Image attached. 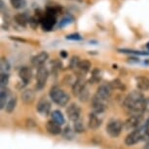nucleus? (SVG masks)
Wrapping results in <instances>:
<instances>
[{
    "label": "nucleus",
    "instance_id": "obj_1",
    "mask_svg": "<svg viewBox=\"0 0 149 149\" xmlns=\"http://www.w3.org/2000/svg\"><path fill=\"white\" fill-rule=\"evenodd\" d=\"M145 100L140 91H133L125 97L123 107L132 114L142 115L145 111Z\"/></svg>",
    "mask_w": 149,
    "mask_h": 149
},
{
    "label": "nucleus",
    "instance_id": "obj_2",
    "mask_svg": "<svg viewBox=\"0 0 149 149\" xmlns=\"http://www.w3.org/2000/svg\"><path fill=\"white\" fill-rule=\"evenodd\" d=\"M49 95L51 100L54 102L58 106H65L69 102V95L67 93H65L63 90H61L60 87L54 86L50 90Z\"/></svg>",
    "mask_w": 149,
    "mask_h": 149
},
{
    "label": "nucleus",
    "instance_id": "obj_3",
    "mask_svg": "<svg viewBox=\"0 0 149 149\" xmlns=\"http://www.w3.org/2000/svg\"><path fill=\"white\" fill-rule=\"evenodd\" d=\"M144 136H146L144 127L137 128V129H136V130L132 131L131 133L126 136L125 143L128 146L134 145V144H136V143L141 141V140L144 139Z\"/></svg>",
    "mask_w": 149,
    "mask_h": 149
},
{
    "label": "nucleus",
    "instance_id": "obj_4",
    "mask_svg": "<svg viewBox=\"0 0 149 149\" xmlns=\"http://www.w3.org/2000/svg\"><path fill=\"white\" fill-rule=\"evenodd\" d=\"M124 124L118 119H111L106 125V133L111 137H118L122 133Z\"/></svg>",
    "mask_w": 149,
    "mask_h": 149
},
{
    "label": "nucleus",
    "instance_id": "obj_5",
    "mask_svg": "<svg viewBox=\"0 0 149 149\" xmlns=\"http://www.w3.org/2000/svg\"><path fill=\"white\" fill-rule=\"evenodd\" d=\"M112 93V89L109 84H102L97 88V92L94 95V97L97 98V100H102V102H107V100L110 98Z\"/></svg>",
    "mask_w": 149,
    "mask_h": 149
},
{
    "label": "nucleus",
    "instance_id": "obj_6",
    "mask_svg": "<svg viewBox=\"0 0 149 149\" xmlns=\"http://www.w3.org/2000/svg\"><path fill=\"white\" fill-rule=\"evenodd\" d=\"M49 77V70L47 69L46 66H40L38 67L37 73H36V88L37 90L43 89L46 82Z\"/></svg>",
    "mask_w": 149,
    "mask_h": 149
},
{
    "label": "nucleus",
    "instance_id": "obj_7",
    "mask_svg": "<svg viewBox=\"0 0 149 149\" xmlns=\"http://www.w3.org/2000/svg\"><path fill=\"white\" fill-rule=\"evenodd\" d=\"M57 19L58 17L52 16V15H48L45 13V15L40 21V26L42 27V29L44 31H51L55 27V26L57 24Z\"/></svg>",
    "mask_w": 149,
    "mask_h": 149
},
{
    "label": "nucleus",
    "instance_id": "obj_8",
    "mask_svg": "<svg viewBox=\"0 0 149 149\" xmlns=\"http://www.w3.org/2000/svg\"><path fill=\"white\" fill-rule=\"evenodd\" d=\"M141 119H142V115L132 114L131 116L124 122V129L127 131L136 130V129H137V127L140 125Z\"/></svg>",
    "mask_w": 149,
    "mask_h": 149
},
{
    "label": "nucleus",
    "instance_id": "obj_9",
    "mask_svg": "<svg viewBox=\"0 0 149 149\" xmlns=\"http://www.w3.org/2000/svg\"><path fill=\"white\" fill-rule=\"evenodd\" d=\"M66 115L68 119L72 122H76L80 119L81 116V107L77 103H70L68 107L66 108Z\"/></svg>",
    "mask_w": 149,
    "mask_h": 149
},
{
    "label": "nucleus",
    "instance_id": "obj_10",
    "mask_svg": "<svg viewBox=\"0 0 149 149\" xmlns=\"http://www.w3.org/2000/svg\"><path fill=\"white\" fill-rule=\"evenodd\" d=\"M63 6L55 1H49L46 5V8H45V13L48 14V15H52L55 17H58V15L63 14Z\"/></svg>",
    "mask_w": 149,
    "mask_h": 149
},
{
    "label": "nucleus",
    "instance_id": "obj_11",
    "mask_svg": "<svg viewBox=\"0 0 149 149\" xmlns=\"http://www.w3.org/2000/svg\"><path fill=\"white\" fill-rule=\"evenodd\" d=\"M102 114L95 113V112H91L89 114V120H88V127L91 130H97L100 127L102 123Z\"/></svg>",
    "mask_w": 149,
    "mask_h": 149
},
{
    "label": "nucleus",
    "instance_id": "obj_12",
    "mask_svg": "<svg viewBox=\"0 0 149 149\" xmlns=\"http://www.w3.org/2000/svg\"><path fill=\"white\" fill-rule=\"evenodd\" d=\"M36 110L38 111L39 114L43 115V116H48L51 112V102L46 97L40 98L37 103V106H36Z\"/></svg>",
    "mask_w": 149,
    "mask_h": 149
},
{
    "label": "nucleus",
    "instance_id": "obj_13",
    "mask_svg": "<svg viewBox=\"0 0 149 149\" xmlns=\"http://www.w3.org/2000/svg\"><path fill=\"white\" fill-rule=\"evenodd\" d=\"M48 58H49V54H48L47 52H41L31 58V63H32V65L35 67L43 66Z\"/></svg>",
    "mask_w": 149,
    "mask_h": 149
},
{
    "label": "nucleus",
    "instance_id": "obj_14",
    "mask_svg": "<svg viewBox=\"0 0 149 149\" xmlns=\"http://www.w3.org/2000/svg\"><path fill=\"white\" fill-rule=\"evenodd\" d=\"M46 130L49 134H53V136H58L63 133V129L60 124H58L57 122L53 120L48 121L46 124Z\"/></svg>",
    "mask_w": 149,
    "mask_h": 149
},
{
    "label": "nucleus",
    "instance_id": "obj_15",
    "mask_svg": "<svg viewBox=\"0 0 149 149\" xmlns=\"http://www.w3.org/2000/svg\"><path fill=\"white\" fill-rule=\"evenodd\" d=\"M19 76L24 84H29L32 78V70L29 66H22L19 70Z\"/></svg>",
    "mask_w": 149,
    "mask_h": 149
},
{
    "label": "nucleus",
    "instance_id": "obj_16",
    "mask_svg": "<svg viewBox=\"0 0 149 149\" xmlns=\"http://www.w3.org/2000/svg\"><path fill=\"white\" fill-rule=\"evenodd\" d=\"M86 88V82L83 77H78L72 85V93L75 97H78L84 89Z\"/></svg>",
    "mask_w": 149,
    "mask_h": 149
},
{
    "label": "nucleus",
    "instance_id": "obj_17",
    "mask_svg": "<svg viewBox=\"0 0 149 149\" xmlns=\"http://www.w3.org/2000/svg\"><path fill=\"white\" fill-rule=\"evenodd\" d=\"M136 85L137 90L140 92H145L149 90V78L146 76L136 77Z\"/></svg>",
    "mask_w": 149,
    "mask_h": 149
},
{
    "label": "nucleus",
    "instance_id": "obj_18",
    "mask_svg": "<svg viewBox=\"0 0 149 149\" xmlns=\"http://www.w3.org/2000/svg\"><path fill=\"white\" fill-rule=\"evenodd\" d=\"M35 92L33 90L27 89L24 90L22 94V100L26 104H31V103L35 100Z\"/></svg>",
    "mask_w": 149,
    "mask_h": 149
},
{
    "label": "nucleus",
    "instance_id": "obj_19",
    "mask_svg": "<svg viewBox=\"0 0 149 149\" xmlns=\"http://www.w3.org/2000/svg\"><path fill=\"white\" fill-rule=\"evenodd\" d=\"M0 104H1V109L6 108L8 100H10L11 94L7 87H1V92H0Z\"/></svg>",
    "mask_w": 149,
    "mask_h": 149
},
{
    "label": "nucleus",
    "instance_id": "obj_20",
    "mask_svg": "<svg viewBox=\"0 0 149 149\" xmlns=\"http://www.w3.org/2000/svg\"><path fill=\"white\" fill-rule=\"evenodd\" d=\"M29 18L30 17L27 16V14L19 13V14H17V15L14 16V21H15L16 24H19V26L26 27L29 22Z\"/></svg>",
    "mask_w": 149,
    "mask_h": 149
},
{
    "label": "nucleus",
    "instance_id": "obj_21",
    "mask_svg": "<svg viewBox=\"0 0 149 149\" xmlns=\"http://www.w3.org/2000/svg\"><path fill=\"white\" fill-rule=\"evenodd\" d=\"M51 117H52V120L55 121V122H57L58 124H60V125H63L64 123H65V119H64V116L63 114L61 113L60 110H54L51 112Z\"/></svg>",
    "mask_w": 149,
    "mask_h": 149
},
{
    "label": "nucleus",
    "instance_id": "obj_22",
    "mask_svg": "<svg viewBox=\"0 0 149 149\" xmlns=\"http://www.w3.org/2000/svg\"><path fill=\"white\" fill-rule=\"evenodd\" d=\"M91 67H92V63H90L88 60H82V61H80L77 69L79 70L82 74H86V73L91 69Z\"/></svg>",
    "mask_w": 149,
    "mask_h": 149
},
{
    "label": "nucleus",
    "instance_id": "obj_23",
    "mask_svg": "<svg viewBox=\"0 0 149 149\" xmlns=\"http://www.w3.org/2000/svg\"><path fill=\"white\" fill-rule=\"evenodd\" d=\"M17 102H18V100H17L16 95H11L10 100H8L7 105H6V111L8 113H12V112L15 110V108L17 106Z\"/></svg>",
    "mask_w": 149,
    "mask_h": 149
},
{
    "label": "nucleus",
    "instance_id": "obj_24",
    "mask_svg": "<svg viewBox=\"0 0 149 149\" xmlns=\"http://www.w3.org/2000/svg\"><path fill=\"white\" fill-rule=\"evenodd\" d=\"M109 85H110L112 90H119V91H125L126 90L125 84H124L120 79L112 80L111 82H109Z\"/></svg>",
    "mask_w": 149,
    "mask_h": 149
},
{
    "label": "nucleus",
    "instance_id": "obj_25",
    "mask_svg": "<svg viewBox=\"0 0 149 149\" xmlns=\"http://www.w3.org/2000/svg\"><path fill=\"white\" fill-rule=\"evenodd\" d=\"M73 22H74V17H73L72 15H70V14H68V15L64 16L63 18L61 19L60 24H58V27H60V29H63V27H64V26H69V24H72Z\"/></svg>",
    "mask_w": 149,
    "mask_h": 149
},
{
    "label": "nucleus",
    "instance_id": "obj_26",
    "mask_svg": "<svg viewBox=\"0 0 149 149\" xmlns=\"http://www.w3.org/2000/svg\"><path fill=\"white\" fill-rule=\"evenodd\" d=\"M10 4L14 9L21 10L26 6V0H10Z\"/></svg>",
    "mask_w": 149,
    "mask_h": 149
},
{
    "label": "nucleus",
    "instance_id": "obj_27",
    "mask_svg": "<svg viewBox=\"0 0 149 149\" xmlns=\"http://www.w3.org/2000/svg\"><path fill=\"white\" fill-rule=\"evenodd\" d=\"M73 130L74 132H76V133H84V132L86 131V128H85V125H84L83 121L79 119L77 120L76 122H74V125H73Z\"/></svg>",
    "mask_w": 149,
    "mask_h": 149
},
{
    "label": "nucleus",
    "instance_id": "obj_28",
    "mask_svg": "<svg viewBox=\"0 0 149 149\" xmlns=\"http://www.w3.org/2000/svg\"><path fill=\"white\" fill-rule=\"evenodd\" d=\"M118 52L124 53V54H133V55H140V56H147L149 53L147 52H142V51H136V50H130V49H118Z\"/></svg>",
    "mask_w": 149,
    "mask_h": 149
},
{
    "label": "nucleus",
    "instance_id": "obj_29",
    "mask_svg": "<svg viewBox=\"0 0 149 149\" xmlns=\"http://www.w3.org/2000/svg\"><path fill=\"white\" fill-rule=\"evenodd\" d=\"M79 63H80L79 57H77V56H73V57L71 58V60H70V61H69V67L71 69L77 68L78 65H79Z\"/></svg>",
    "mask_w": 149,
    "mask_h": 149
},
{
    "label": "nucleus",
    "instance_id": "obj_30",
    "mask_svg": "<svg viewBox=\"0 0 149 149\" xmlns=\"http://www.w3.org/2000/svg\"><path fill=\"white\" fill-rule=\"evenodd\" d=\"M10 70V64L7 61L6 58H2L1 60V73H8Z\"/></svg>",
    "mask_w": 149,
    "mask_h": 149
},
{
    "label": "nucleus",
    "instance_id": "obj_31",
    "mask_svg": "<svg viewBox=\"0 0 149 149\" xmlns=\"http://www.w3.org/2000/svg\"><path fill=\"white\" fill-rule=\"evenodd\" d=\"M65 38L67 39V40H71V41H80V40H82V39H83V37L81 36L80 33H77V32L66 35Z\"/></svg>",
    "mask_w": 149,
    "mask_h": 149
},
{
    "label": "nucleus",
    "instance_id": "obj_32",
    "mask_svg": "<svg viewBox=\"0 0 149 149\" xmlns=\"http://www.w3.org/2000/svg\"><path fill=\"white\" fill-rule=\"evenodd\" d=\"M10 79L9 73H1V76H0V80H1V87H6L8 82Z\"/></svg>",
    "mask_w": 149,
    "mask_h": 149
},
{
    "label": "nucleus",
    "instance_id": "obj_33",
    "mask_svg": "<svg viewBox=\"0 0 149 149\" xmlns=\"http://www.w3.org/2000/svg\"><path fill=\"white\" fill-rule=\"evenodd\" d=\"M89 97H90V93L88 91V89H87V87L83 90L82 93L78 95V97H79V100H81V102H87Z\"/></svg>",
    "mask_w": 149,
    "mask_h": 149
},
{
    "label": "nucleus",
    "instance_id": "obj_34",
    "mask_svg": "<svg viewBox=\"0 0 149 149\" xmlns=\"http://www.w3.org/2000/svg\"><path fill=\"white\" fill-rule=\"evenodd\" d=\"M63 136H64V137H66V139H71V137L73 136L72 131H71V129H70L69 126H67V127L63 130Z\"/></svg>",
    "mask_w": 149,
    "mask_h": 149
},
{
    "label": "nucleus",
    "instance_id": "obj_35",
    "mask_svg": "<svg viewBox=\"0 0 149 149\" xmlns=\"http://www.w3.org/2000/svg\"><path fill=\"white\" fill-rule=\"evenodd\" d=\"M144 130H145L146 136L149 137V122H147V121H146V124H145V126H144Z\"/></svg>",
    "mask_w": 149,
    "mask_h": 149
},
{
    "label": "nucleus",
    "instance_id": "obj_36",
    "mask_svg": "<svg viewBox=\"0 0 149 149\" xmlns=\"http://www.w3.org/2000/svg\"><path fill=\"white\" fill-rule=\"evenodd\" d=\"M60 55H61V58H66L67 57H68V54H67V52L66 51H61V53H60Z\"/></svg>",
    "mask_w": 149,
    "mask_h": 149
},
{
    "label": "nucleus",
    "instance_id": "obj_37",
    "mask_svg": "<svg viewBox=\"0 0 149 149\" xmlns=\"http://www.w3.org/2000/svg\"><path fill=\"white\" fill-rule=\"evenodd\" d=\"M145 111L149 112V97L145 100Z\"/></svg>",
    "mask_w": 149,
    "mask_h": 149
},
{
    "label": "nucleus",
    "instance_id": "obj_38",
    "mask_svg": "<svg viewBox=\"0 0 149 149\" xmlns=\"http://www.w3.org/2000/svg\"><path fill=\"white\" fill-rule=\"evenodd\" d=\"M144 149H149V142L147 143V144L145 145V147H144Z\"/></svg>",
    "mask_w": 149,
    "mask_h": 149
},
{
    "label": "nucleus",
    "instance_id": "obj_39",
    "mask_svg": "<svg viewBox=\"0 0 149 149\" xmlns=\"http://www.w3.org/2000/svg\"><path fill=\"white\" fill-rule=\"evenodd\" d=\"M146 48H147V49H148V51H149V42H148L147 44H146Z\"/></svg>",
    "mask_w": 149,
    "mask_h": 149
},
{
    "label": "nucleus",
    "instance_id": "obj_40",
    "mask_svg": "<svg viewBox=\"0 0 149 149\" xmlns=\"http://www.w3.org/2000/svg\"><path fill=\"white\" fill-rule=\"evenodd\" d=\"M147 122H149V118H148V119H147Z\"/></svg>",
    "mask_w": 149,
    "mask_h": 149
}]
</instances>
